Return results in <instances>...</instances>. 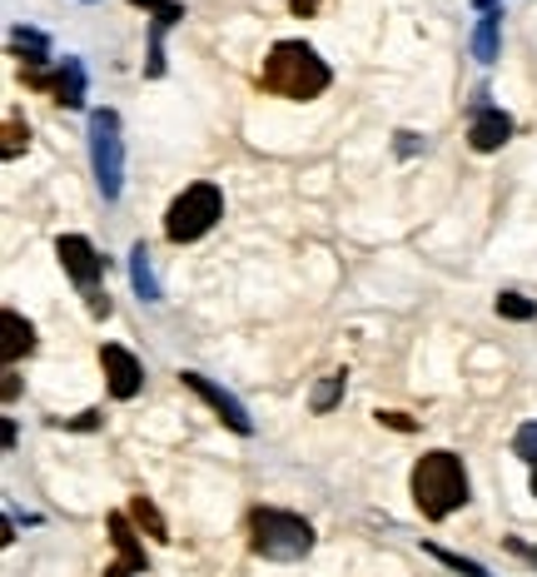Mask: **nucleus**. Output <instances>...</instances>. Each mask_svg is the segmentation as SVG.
<instances>
[{
	"label": "nucleus",
	"mask_w": 537,
	"mask_h": 577,
	"mask_svg": "<svg viewBox=\"0 0 537 577\" xmlns=\"http://www.w3.org/2000/svg\"><path fill=\"white\" fill-rule=\"evenodd\" d=\"M314 527L304 523L298 513H284V507H259L249 517V547L268 563H298V557L314 553Z\"/></svg>",
	"instance_id": "7ed1b4c3"
},
{
	"label": "nucleus",
	"mask_w": 537,
	"mask_h": 577,
	"mask_svg": "<svg viewBox=\"0 0 537 577\" xmlns=\"http://www.w3.org/2000/svg\"><path fill=\"white\" fill-rule=\"evenodd\" d=\"M378 423H388V428H403V433H408V428H413L403 413H378Z\"/></svg>",
	"instance_id": "b1692460"
},
{
	"label": "nucleus",
	"mask_w": 537,
	"mask_h": 577,
	"mask_svg": "<svg viewBox=\"0 0 537 577\" xmlns=\"http://www.w3.org/2000/svg\"><path fill=\"white\" fill-rule=\"evenodd\" d=\"M533 563H537V553H533Z\"/></svg>",
	"instance_id": "c756f323"
},
{
	"label": "nucleus",
	"mask_w": 537,
	"mask_h": 577,
	"mask_svg": "<svg viewBox=\"0 0 537 577\" xmlns=\"http://www.w3.org/2000/svg\"><path fill=\"white\" fill-rule=\"evenodd\" d=\"M25 80H30L35 90H50V95H55L65 109H80V105H85V65H80L75 55H65L55 70H50V75H45V70H30Z\"/></svg>",
	"instance_id": "6e6552de"
},
{
	"label": "nucleus",
	"mask_w": 537,
	"mask_h": 577,
	"mask_svg": "<svg viewBox=\"0 0 537 577\" xmlns=\"http://www.w3.org/2000/svg\"><path fill=\"white\" fill-rule=\"evenodd\" d=\"M513 453L527 458V463L537 468V418H533V423H523V428L513 433Z\"/></svg>",
	"instance_id": "412c9836"
},
{
	"label": "nucleus",
	"mask_w": 537,
	"mask_h": 577,
	"mask_svg": "<svg viewBox=\"0 0 537 577\" xmlns=\"http://www.w3.org/2000/svg\"><path fill=\"white\" fill-rule=\"evenodd\" d=\"M497 10H483V20H477V30H473V55L483 60V65H493L497 60Z\"/></svg>",
	"instance_id": "2eb2a0df"
},
{
	"label": "nucleus",
	"mask_w": 537,
	"mask_h": 577,
	"mask_svg": "<svg viewBox=\"0 0 537 577\" xmlns=\"http://www.w3.org/2000/svg\"><path fill=\"white\" fill-rule=\"evenodd\" d=\"M105 577H135V567H125V563H109V567H105Z\"/></svg>",
	"instance_id": "bb28decb"
},
{
	"label": "nucleus",
	"mask_w": 537,
	"mask_h": 577,
	"mask_svg": "<svg viewBox=\"0 0 537 577\" xmlns=\"http://www.w3.org/2000/svg\"><path fill=\"white\" fill-rule=\"evenodd\" d=\"M30 145V129H20V119H6V159H15Z\"/></svg>",
	"instance_id": "4be33fe9"
},
{
	"label": "nucleus",
	"mask_w": 537,
	"mask_h": 577,
	"mask_svg": "<svg viewBox=\"0 0 537 577\" xmlns=\"http://www.w3.org/2000/svg\"><path fill=\"white\" fill-rule=\"evenodd\" d=\"M129 284H135V294L145 298V304H159V279H155V264H149V249L135 244L129 249Z\"/></svg>",
	"instance_id": "f8f14e48"
},
{
	"label": "nucleus",
	"mask_w": 537,
	"mask_h": 577,
	"mask_svg": "<svg viewBox=\"0 0 537 577\" xmlns=\"http://www.w3.org/2000/svg\"><path fill=\"white\" fill-rule=\"evenodd\" d=\"M497 314H503V318H517V324H523V318L537 314V304H533V298H523V294H497Z\"/></svg>",
	"instance_id": "aec40b11"
},
{
	"label": "nucleus",
	"mask_w": 537,
	"mask_h": 577,
	"mask_svg": "<svg viewBox=\"0 0 537 577\" xmlns=\"http://www.w3.org/2000/svg\"><path fill=\"white\" fill-rule=\"evenodd\" d=\"M413 503L418 513L428 517V523H443L448 513H457V507L467 503V468L463 458L453 453H423L413 463Z\"/></svg>",
	"instance_id": "f03ea898"
},
{
	"label": "nucleus",
	"mask_w": 537,
	"mask_h": 577,
	"mask_svg": "<svg viewBox=\"0 0 537 577\" xmlns=\"http://www.w3.org/2000/svg\"><path fill=\"white\" fill-rule=\"evenodd\" d=\"M179 384L194 388V394L219 413V423H229L234 433H254V418H249V408L239 403V398L229 394V388H219L214 378H204V374H194V368H185V374H179Z\"/></svg>",
	"instance_id": "423d86ee"
},
{
	"label": "nucleus",
	"mask_w": 537,
	"mask_h": 577,
	"mask_svg": "<svg viewBox=\"0 0 537 577\" xmlns=\"http://www.w3.org/2000/svg\"><path fill=\"white\" fill-rule=\"evenodd\" d=\"M423 553L438 557L443 567H453V573H463V577H493L483 563H473V557H463V553H448V547H438V543H423Z\"/></svg>",
	"instance_id": "f3484780"
},
{
	"label": "nucleus",
	"mask_w": 537,
	"mask_h": 577,
	"mask_svg": "<svg viewBox=\"0 0 537 577\" xmlns=\"http://www.w3.org/2000/svg\"><path fill=\"white\" fill-rule=\"evenodd\" d=\"M0 394H6V403H10V398H15V394H20V378L10 374V368H6V388H0Z\"/></svg>",
	"instance_id": "a878e982"
},
{
	"label": "nucleus",
	"mask_w": 537,
	"mask_h": 577,
	"mask_svg": "<svg viewBox=\"0 0 537 577\" xmlns=\"http://www.w3.org/2000/svg\"><path fill=\"white\" fill-rule=\"evenodd\" d=\"M219 214H224V195H219V185H189L185 195L169 204L165 234L175 239V244H194V239H204L209 229L219 224Z\"/></svg>",
	"instance_id": "20e7f679"
},
{
	"label": "nucleus",
	"mask_w": 537,
	"mask_h": 577,
	"mask_svg": "<svg viewBox=\"0 0 537 577\" xmlns=\"http://www.w3.org/2000/svg\"><path fill=\"white\" fill-rule=\"evenodd\" d=\"M129 6L155 15L149 20V65H145V75L155 80V75H165V30L175 25V20H185V6H179V0H129Z\"/></svg>",
	"instance_id": "1a4fd4ad"
},
{
	"label": "nucleus",
	"mask_w": 537,
	"mask_h": 577,
	"mask_svg": "<svg viewBox=\"0 0 537 577\" xmlns=\"http://www.w3.org/2000/svg\"><path fill=\"white\" fill-rule=\"evenodd\" d=\"M129 517H135L139 527H149V537H159V543H169V527H165V517H159V507L149 503L145 493H139L135 503H129Z\"/></svg>",
	"instance_id": "a211bd4d"
},
{
	"label": "nucleus",
	"mask_w": 537,
	"mask_h": 577,
	"mask_svg": "<svg viewBox=\"0 0 537 577\" xmlns=\"http://www.w3.org/2000/svg\"><path fill=\"white\" fill-rule=\"evenodd\" d=\"M90 314H95V318H109V294H90Z\"/></svg>",
	"instance_id": "5701e85b"
},
{
	"label": "nucleus",
	"mask_w": 537,
	"mask_h": 577,
	"mask_svg": "<svg viewBox=\"0 0 537 577\" xmlns=\"http://www.w3.org/2000/svg\"><path fill=\"white\" fill-rule=\"evenodd\" d=\"M533 493H537V468H533Z\"/></svg>",
	"instance_id": "c85d7f7f"
},
{
	"label": "nucleus",
	"mask_w": 537,
	"mask_h": 577,
	"mask_svg": "<svg viewBox=\"0 0 537 577\" xmlns=\"http://www.w3.org/2000/svg\"><path fill=\"white\" fill-rule=\"evenodd\" d=\"M507 135H513V119L503 115V109L493 105H477L473 109V125H467V139H473L477 155H493V149L507 145Z\"/></svg>",
	"instance_id": "9b49d317"
},
{
	"label": "nucleus",
	"mask_w": 537,
	"mask_h": 577,
	"mask_svg": "<svg viewBox=\"0 0 537 577\" xmlns=\"http://www.w3.org/2000/svg\"><path fill=\"white\" fill-rule=\"evenodd\" d=\"M109 537H115V547H119V563L135 567V573H145L149 557H145V547L135 543V527H129V517H125V513L109 517Z\"/></svg>",
	"instance_id": "4468645a"
},
{
	"label": "nucleus",
	"mask_w": 537,
	"mask_h": 577,
	"mask_svg": "<svg viewBox=\"0 0 537 577\" xmlns=\"http://www.w3.org/2000/svg\"><path fill=\"white\" fill-rule=\"evenodd\" d=\"M55 254H60V269H65V274L75 279L85 294H95L99 274H105V259L95 254V244H90L85 234H60L55 239Z\"/></svg>",
	"instance_id": "0eeeda50"
},
{
	"label": "nucleus",
	"mask_w": 537,
	"mask_h": 577,
	"mask_svg": "<svg viewBox=\"0 0 537 577\" xmlns=\"http://www.w3.org/2000/svg\"><path fill=\"white\" fill-rule=\"evenodd\" d=\"M0 328H6V348H0V354H6V364H15L20 354H30V348H35V328H30L15 308H6V314H0Z\"/></svg>",
	"instance_id": "ddd939ff"
},
{
	"label": "nucleus",
	"mask_w": 537,
	"mask_h": 577,
	"mask_svg": "<svg viewBox=\"0 0 537 577\" xmlns=\"http://www.w3.org/2000/svg\"><path fill=\"white\" fill-rule=\"evenodd\" d=\"M288 10H294V15H314L318 0H288Z\"/></svg>",
	"instance_id": "393cba45"
},
{
	"label": "nucleus",
	"mask_w": 537,
	"mask_h": 577,
	"mask_svg": "<svg viewBox=\"0 0 537 577\" xmlns=\"http://www.w3.org/2000/svg\"><path fill=\"white\" fill-rule=\"evenodd\" d=\"M10 50H15V55H25L30 70H40L50 60V45H45V35H40V30H15V35H10Z\"/></svg>",
	"instance_id": "dca6fc26"
},
{
	"label": "nucleus",
	"mask_w": 537,
	"mask_h": 577,
	"mask_svg": "<svg viewBox=\"0 0 537 577\" xmlns=\"http://www.w3.org/2000/svg\"><path fill=\"white\" fill-rule=\"evenodd\" d=\"M90 165H95L99 195L119 199V189H125V139H119L115 109H95L90 115Z\"/></svg>",
	"instance_id": "39448f33"
},
{
	"label": "nucleus",
	"mask_w": 537,
	"mask_h": 577,
	"mask_svg": "<svg viewBox=\"0 0 537 577\" xmlns=\"http://www.w3.org/2000/svg\"><path fill=\"white\" fill-rule=\"evenodd\" d=\"M473 6H477V10H493V6H497V0H473Z\"/></svg>",
	"instance_id": "cd10ccee"
},
{
	"label": "nucleus",
	"mask_w": 537,
	"mask_h": 577,
	"mask_svg": "<svg viewBox=\"0 0 537 577\" xmlns=\"http://www.w3.org/2000/svg\"><path fill=\"white\" fill-rule=\"evenodd\" d=\"M338 398H344V374H328L324 384L314 388V398H308V403H314V413H328Z\"/></svg>",
	"instance_id": "6ab92c4d"
},
{
	"label": "nucleus",
	"mask_w": 537,
	"mask_h": 577,
	"mask_svg": "<svg viewBox=\"0 0 537 577\" xmlns=\"http://www.w3.org/2000/svg\"><path fill=\"white\" fill-rule=\"evenodd\" d=\"M259 85H264L268 95H284V99H314L328 90V65L318 60L314 45H304V40H278V45L268 50L264 70H259Z\"/></svg>",
	"instance_id": "f257e3e1"
},
{
	"label": "nucleus",
	"mask_w": 537,
	"mask_h": 577,
	"mask_svg": "<svg viewBox=\"0 0 537 577\" xmlns=\"http://www.w3.org/2000/svg\"><path fill=\"white\" fill-rule=\"evenodd\" d=\"M99 368H105V384L115 398H135L139 384H145V368H139V358L129 354V348L119 344H105L99 348Z\"/></svg>",
	"instance_id": "9d476101"
}]
</instances>
